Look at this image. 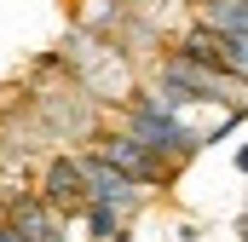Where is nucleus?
Masks as SVG:
<instances>
[{"label":"nucleus","mask_w":248,"mask_h":242,"mask_svg":"<svg viewBox=\"0 0 248 242\" xmlns=\"http://www.w3.org/2000/svg\"><path fill=\"white\" fill-rule=\"evenodd\" d=\"M127 133H139L156 156H190V150L202 144L185 121L173 116V104H168L162 92H144V98H133V104H127Z\"/></svg>","instance_id":"nucleus-1"},{"label":"nucleus","mask_w":248,"mask_h":242,"mask_svg":"<svg viewBox=\"0 0 248 242\" xmlns=\"http://www.w3.org/2000/svg\"><path fill=\"white\" fill-rule=\"evenodd\" d=\"M98 156H104L110 167H122L133 184H162L168 179V156H156V150H150L139 133H127V127L110 133V138H98Z\"/></svg>","instance_id":"nucleus-2"},{"label":"nucleus","mask_w":248,"mask_h":242,"mask_svg":"<svg viewBox=\"0 0 248 242\" xmlns=\"http://www.w3.org/2000/svg\"><path fill=\"white\" fill-rule=\"evenodd\" d=\"M41 196H46V208H58V213H81V208L93 202L81 156H52V162H46V179H41Z\"/></svg>","instance_id":"nucleus-3"},{"label":"nucleus","mask_w":248,"mask_h":242,"mask_svg":"<svg viewBox=\"0 0 248 242\" xmlns=\"http://www.w3.org/2000/svg\"><path fill=\"white\" fill-rule=\"evenodd\" d=\"M81 167H87V190H93V202H110V208H122V213L139 208V196H133L139 184L127 179L122 167H110L98 150H93V156H81Z\"/></svg>","instance_id":"nucleus-4"},{"label":"nucleus","mask_w":248,"mask_h":242,"mask_svg":"<svg viewBox=\"0 0 248 242\" xmlns=\"http://www.w3.org/2000/svg\"><path fill=\"white\" fill-rule=\"evenodd\" d=\"M12 231L23 242H58V208H46V196H23L12 208Z\"/></svg>","instance_id":"nucleus-5"},{"label":"nucleus","mask_w":248,"mask_h":242,"mask_svg":"<svg viewBox=\"0 0 248 242\" xmlns=\"http://www.w3.org/2000/svg\"><path fill=\"white\" fill-rule=\"evenodd\" d=\"M0 242H23V237H17V231H12V219H6V225H0Z\"/></svg>","instance_id":"nucleus-6"},{"label":"nucleus","mask_w":248,"mask_h":242,"mask_svg":"<svg viewBox=\"0 0 248 242\" xmlns=\"http://www.w3.org/2000/svg\"><path fill=\"white\" fill-rule=\"evenodd\" d=\"M237 173H248V138H243V150H237Z\"/></svg>","instance_id":"nucleus-7"}]
</instances>
